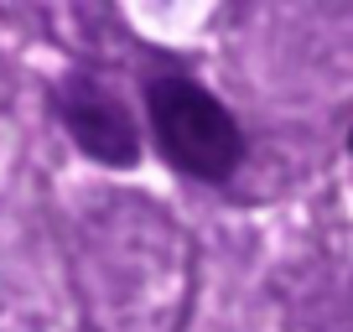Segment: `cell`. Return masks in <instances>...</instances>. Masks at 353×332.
Listing matches in <instances>:
<instances>
[{"instance_id": "obj_2", "label": "cell", "mask_w": 353, "mask_h": 332, "mask_svg": "<svg viewBox=\"0 0 353 332\" xmlns=\"http://www.w3.org/2000/svg\"><path fill=\"white\" fill-rule=\"evenodd\" d=\"M57 120L63 135L88 156L94 166H110V172H135L141 166V125H135L130 104L94 73H73L63 78L57 89Z\"/></svg>"}, {"instance_id": "obj_3", "label": "cell", "mask_w": 353, "mask_h": 332, "mask_svg": "<svg viewBox=\"0 0 353 332\" xmlns=\"http://www.w3.org/2000/svg\"><path fill=\"white\" fill-rule=\"evenodd\" d=\"M348 151H353V130H348Z\"/></svg>"}, {"instance_id": "obj_1", "label": "cell", "mask_w": 353, "mask_h": 332, "mask_svg": "<svg viewBox=\"0 0 353 332\" xmlns=\"http://www.w3.org/2000/svg\"><path fill=\"white\" fill-rule=\"evenodd\" d=\"M145 125L156 156L188 182L223 187L244 166V125L219 94H208L188 73L145 78Z\"/></svg>"}]
</instances>
